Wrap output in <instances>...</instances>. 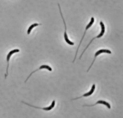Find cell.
<instances>
[{
	"mask_svg": "<svg viewBox=\"0 0 123 118\" xmlns=\"http://www.w3.org/2000/svg\"><path fill=\"white\" fill-rule=\"evenodd\" d=\"M41 25H42V24L40 23H35L31 24V25L29 26V27H28V29H27V35H30L33 29L34 28H35V27Z\"/></svg>",
	"mask_w": 123,
	"mask_h": 118,
	"instance_id": "obj_10",
	"label": "cell"
},
{
	"mask_svg": "<svg viewBox=\"0 0 123 118\" xmlns=\"http://www.w3.org/2000/svg\"><path fill=\"white\" fill-rule=\"evenodd\" d=\"M94 21H95V19H94V18L93 17H92L90 21L88 23V24L87 25H86V27H85V31L84 32V33H83V36H82V38H81L80 40V43H79L77 48V49L76 51L75 52V56H74V58L72 62L73 63L75 62L77 56L79 49H80L81 44L82 43V42H83V39H84V37H85L87 31L91 27H92V26L93 25V24H94Z\"/></svg>",
	"mask_w": 123,
	"mask_h": 118,
	"instance_id": "obj_3",
	"label": "cell"
},
{
	"mask_svg": "<svg viewBox=\"0 0 123 118\" xmlns=\"http://www.w3.org/2000/svg\"><path fill=\"white\" fill-rule=\"evenodd\" d=\"M95 88H96L95 84H93L92 85V87H91L90 90L88 92L84 94L83 95L81 96L77 97L71 99V101H74V100H78V99H81V98L84 97H90V96L92 95L94 93V91L95 90Z\"/></svg>",
	"mask_w": 123,
	"mask_h": 118,
	"instance_id": "obj_8",
	"label": "cell"
},
{
	"mask_svg": "<svg viewBox=\"0 0 123 118\" xmlns=\"http://www.w3.org/2000/svg\"><path fill=\"white\" fill-rule=\"evenodd\" d=\"M112 54V52L111 51L108 49H99L94 54V59H93L92 63L90 65L88 69L87 70L86 72H88L89 70L92 68V66H93V64L94 63V62H95V60L97 58L99 55L102 54Z\"/></svg>",
	"mask_w": 123,
	"mask_h": 118,
	"instance_id": "obj_4",
	"label": "cell"
},
{
	"mask_svg": "<svg viewBox=\"0 0 123 118\" xmlns=\"http://www.w3.org/2000/svg\"><path fill=\"white\" fill-rule=\"evenodd\" d=\"M55 100H53V101H52V102H51V104H50V105H49V106L45 107L42 108L40 107H37V106H35L33 105H32L29 104L24 102V101H21L22 103L24 104L27 105H28V106L34 108L36 109L42 110L46 111H50V110H52V109L55 107Z\"/></svg>",
	"mask_w": 123,
	"mask_h": 118,
	"instance_id": "obj_6",
	"label": "cell"
},
{
	"mask_svg": "<svg viewBox=\"0 0 123 118\" xmlns=\"http://www.w3.org/2000/svg\"><path fill=\"white\" fill-rule=\"evenodd\" d=\"M99 25L101 27L100 32V33L98 35H97L95 37H93V38H92V39L91 40V41H90V42H89L88 44L87 45L86 47L84 49V50H83V51L82 52L80 56V57H79V59H81L82 56H83V54H84V53L86 51L87 49L89 47V46H90V45L92 43V42H93V41L95 40V39H98V38L99 39V38H101L103 36H104V34H105V31H106V28H105V25H104V22L102 21L100 22Z\"/></svg>",
	"mask_w": 123,
	"mask_h": 118,
	"instance_id": "obj_1",
	"label": "cell"
},
{
	"mask_svg": "<svg viewBox=\"0 0 123 118\" xmlns=\"http://www.w3.org/2000/svg\"><path fill=\"white\" fill-rule=\"evenodd\" d=\"M20 50L19 49H14L11 50L8 53L7 56L6 57V61L7 63V66H6V73L4 75V78L5 79H6L7 77L8 76V70L9 68V62L10 60L11 57L14 54L19 52Z\"/></svg>",
	"mask_w": 123,
	"mask_h": 118,
	"instance_id": "obj_5",
	"label": "cell"
},
{
	"mask_svg": "<svg viewBox=\"0 0 123 118\" xmlns=\"http://www.w3.org/2000/svg\"><path fill=\"white\" fill-rule=\"evenodd\" d=\"M57 5L59 8V12L60 14V16L62 19V21H63L64 25V33L63 37L64 39L66 42L70 46H74V43L73 42L71 41L69 39L68 36V35L67 33V27L66 23L64 17L63 16V14H62V11L61 6L59 3H57Z\"/></svg>",
	"mask_w": 123,
	"mask_h": 118,
	"instance_id": "obj_2",
	"label": "cell"
},
{
	"mask_svg": "<svg viewBox=\"0 0 123 118\" xmlns=\"http://www.w3.org/2000/svg\"><path fill=\"white\" fill-rule=\"evenodd\" d=\"M43 69H46V70H48V71L50 72L52 71V68L50 66L47 65L43 64L42 65L40 66L39 67V68H38L37 69H36V70H34V71L31 73L28 76L27 79H26L25 81V83H26L27 82V80L30 78V77L33 74L35 73V72H37V71H38V70H43Z\"/></svg>",
	"mask_w": 123,
	"mask_h": 118,
	"instance_id": "obj_7",
	"label": "cell"
},
{
	"mask_svg": "<svg viewBox=\"0 0 123 118\" xmlns=\"http://www.w3.org/2000/svg\"><path fill=\"white\" fill-rule=\"evenodd\" d=\"M97 104H102L107 107L108 109H110L111 108V106L110 104L107 101L103 100H99L97 101L95 103L91 105H84L83 107H92L95 106Z\"/></svg>",
	"mask_w": 123,
	"mask_h": 118,
	"instance_id": "obj_9",
	"label": "cell"
}]
</instances>
